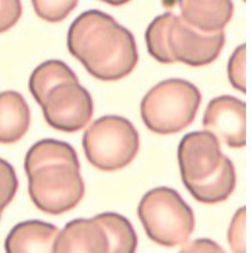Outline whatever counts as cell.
<instances>
[{"instance_id": "cell-1", "label": "cell", "mask_w": 252, "mask_h": 253, "mask_svg": "<svg viewBox=\"0 0 252 253\" xmlns=\"http://www.w3.org/2000/svg\"><path fill=\"white\" fill-rule=\"evenodd\" d=\"M66 44L84 69L102 82L127 77L138 63L132 33L99 10L85 11L72 22Z\"/></svg>"}, {"instance_id": "cell-10", "label": "cell", "mask_w": 252, "mask_h": 253, "mask_svg": "<svg viewBox=\"0 0 252 253\" xmlns=\"http://www.w3.org/2000/svg\"><path fill=\"white\" fill-rule=\"evenodd\" d=\"M108 238L94 218L67 222L54 239L52 253H108Z\"/></svg>"}, {"instance_id": "cell-12", "label": "cell", "mask_w": 252, "mask_h": 253, "mask_svg": "<svg viewBox=\"0 0 252 253\" xmlns=\"http://www.w3.org/2000/svg\"><path fill=\"white\" fill-rule=\"evenodd\" d=\"M59 228L40 220L17 223L5 239L6 253H52Z\"/></svg>"}, {"instance_id": "cell-2", "label": "cell", "mask_w": 252, "mask_h": 253, "mask_svg": "<svg viewBox=\"0 0 252 253\" xmlns=\"http://www.w3.org/2000/svg\"><path fill=\"white\" fill-rule=\"evenodd\" d=\"M28 193L39 210L53 216L75 209L85 193L78 155L72 145L57 139H41L24 159Z\"/></svg>"}, {"instance_id": "cell-15", "label": "cell", "mask_w": 252, "mask_h": 253, "mask_svg": "<svg viewBox=\"0 0 252 253\" xmlns=\"http://www.w3.org/2000/svg\"><path fill=\"white\" fill-rule=\"evenodd\" d=\"M108 238V253H136L138 238L131 222L117 212H102L94 216Z\"/></svg>"}, {"instance_id": "cell-3", "label": "cell", "mask_w": 252, "mask_h": 253, "mask_svg": "<svg viewBox=\"0 0 252 253\" xmlns=\"http://www.w3.org/2000/svg\"><path fill=\"white\" fill-rule=\"evenodd\" d=\"M225 41V32L202 33L172 12L154 18L145 30L148 52L161 64L207 66L216 60Z\"/></svg>"}, {"instance_id": "cell-11", "label": "cell", "mask_w": 252, "mask_h": 253, "mask_svg": "<svg viewBox=\"0 0 252 253\" xmlns=\"http://www.w3.org/2000/svg\"><path fill=\"white\" fill-rule=\"evenodd\" d=\"M181 19L202 33L223 32L233 17L232 0H178Z\"/></svg>"}, {"instance_id": "cell-8", "label": "cell", "mask_w": 252, "mask_h": 253, "mask_svg": "<svg viewBox=\"0 0 252 253\" xmlns=\"http://www.w3.org/2000/svg\"><path fill=\"white\" fill-rule=\"evenodd\" d=\"M220 142L208 131L185 134L178 147V164L184 186L214 175L225 162Z\"/></svg>"}, {"instance_id": "cell-16", "label": "cell", "mask_w": 252, "mask_h": 253, "mask_svg": "<svg viewBox=\"0 0 252 253\" xmlns=\"http://www.w3.org/2000/svg\"><path fill=\"white\" fill-rule=\"evenodd\" d=\"M63 82H78L77 76L61 60H47L36 67L29 78V91L40 103L50 88Z\"/></svg>"}, {"instance_id": "cell-21", "label": "cell", "mask_w": 252, "mask_h": 253, "mask_svg": "<svg viewBox=\"0 0 252 253\" xmlns=\"http://www.w3.org/2000/svg\"><path fill=\"white\" fill-rule=\"evenodd\" d=\"M21 16V0H0V34L15 27Z\"/></svg>"}, {"instance_id": "cell-17", "label": "cell", "mask_w": 252, "mask_h": 253, "mask_svg": "<svg viewBox=\"0 0 252 253\" xmlns=\"http://www.w3.org/2000/svg\"><path fill=\"white\" fill-rule=\"evenodd\" d=\"M80 0H32L35 13L49 23H59L67 18Z\"/></svg>"}, {"instance_id": "cell-14", "label": "cell", "mask_w": 252, "mask_h": 253, "mask_svg": "<svg viewBox=\"0 0 252 253\" xmlns=\"http://www.w3.org/2000/svg\"><path fill=\"white\" fill-rule=\"evenodd\" d=\"M237 174L234 165L226 157L221 168L212 176L197 184L185 185L190 195L202 204H217L227 201L234 192Z\"/></svg>"}, {"instance_id": "cell-7", "label": "cell", "mask_w": 252, "mask_h": 253, "mask_svg": "<svg viewBox=\"0 0 252 253\" xmlns=\"http://www.w3.org/2000/svg\"><path fill=\"white\" fill-rule=\"evenodd\" d=\"M40 107L50 127L65 133L83 130L94 114L91 95L78 82H63L50 88Z\"/></svg>"}, {"instance_id": "cell-23", "label": "cell", "mask_w": 252, "mask_h": 253, "mask_svg": "<svg viewBox=\"0 0 252 253\" xmlns=\"http://www.w3.org/2000/svg\"><path fill=\"white\" fill-rule=\"evenodd\" d=\"M101 1L106 2V4L112 5V6H122V5L127 4L131 0H101Z\"/></svg>"}, {"instance_id": "cell-5", "label": "cell", "mask_w": 252, "mask_h": 253, "mask_svg": "<svg viewBox=\"0 0 252 253\" xmlns=\"http://www.w3.org/2000/svg\"><path fill=\"white\" fill-rule=\"evenodd\" d=\"M137 213L148 238L165 247L187 243L196 226L193 210L175 190L161 186L142 197Z\"/></svg>"}, {"instance_id": "cell-13", "label": "cell", "mask_w": 252, "mask_h": 253, "mask_svg": "<svg viewBox=\"0 0 252 253\" xmlns=\"http://www.w3.org/2000/svg\"><path fill=\"white\" fill-rule=\"evenodd\" d=\"M30 108L23 95L13 90L0 92V144H15L30 127Z\"/></svg>"}, {"instance_id": "cell-24", "label": "cell", "mask_w": 252, "mask_h": 253, "mask_svg": "<svg viewBox=\"0 0 252 253\" xmlns=\"http://www.w3.org/2000/svg\"><path fill=\"white\" fill-rule=\"evenodd\" d=\"M0 220H1V215H0Z\"/></svg>"}, {"instance_id": "cell-20", "label": "cell", "mask_w": 252, "mask_h": 253, "mask_svg": "<svg viewBox=\"0 0 252 253\" xmlns=\"http://www.w3.org/2000/svg\"><path fill=\"white\" fill-rule=\"evenodd\" d=\"M246 208L242 207L232 217L227 232L229 247L233 253H246Z\"/></svg>"}, {"instance_id": "cell-19", "label": "cell", "mask_w": 252, "mask_h": 253, "mask_svg": "<svg viewBox=\"0 0 252 253\" xmlns=\"http://www.w3.org/2000/svg\"><path fill=\"white\" fill-rule=\"evenodd\" d=\"M227 74L231 85L235 90L246 92V44L243 43L234 50L227 65Z\"/></svg>"}, {"instance_id": "cell-9", "label": "cell", "mask_w": 252, "mask_h": 253, "mask_svg": "<svg viewBox=\"0 0 252 253\" xmlns=\"http://www.w3.org/2000/svg\"><path fill=\"white\" fill-rule=\"evenodd\" d=\"M203 127L227 147L244 148L246 145L245 102L229 95L214 97L204 112Z\"/></svg>"}, {"instance_id": "cell-6", "label": "cell", "mask_w": 252, "mask_h": 253, "mask_svg": "<svg viewBox=\"0 0 252 253\" xmlns=\"http://www.w3.org/2000/svg\"><path fill=\"white\" fill-rule=\"evenodd\" d=\"M82 145L92 167L102 171H116L133 161L141 140L130 120L120 115H105L86 128Z\"/></svg>"}, {"instance_id": "cell-22", "label": "cell", "mask_w": 252, "mask_h": 253, "mask_svg": "<svg viewBox=\"0 0 252 253\" xmlns=\"http://www.w3.org/2000/svg\"><path fill=\"white\" fill-rule=\"evenodd\" d=\"M178 253H226V251L214 240L203 238L185 243Z\"/></svg>"}, {"instance_id": "cell-18", "label": "cell", "mask_w": 252, "mask_h": 253, "mask_svg": "<svg viewBox=\"0 0 252 253\" xmlns=\"http://www.w3.org/2000/svg\"><path fill=\"white\" fill-rule=\"evenodd\" d=\"M18 186L15 168L4 159H0V215L13 201Z\"/></svg>"}, {"instance_id": "cell-4", "label": "cell", "mask_w": 252, "mask_h": 253, "mask_svg": "<svg viewBox=\"0 0 252 253\" xmlns=\"http://www.w3.org/2000/svg\"><path fill=\"white\" fill-rule=\"evenodd\" d=\"M201 102L200 89L189 81L180 78L162 81L143 97L142 120L154 133H178L193 123Z\"/></svg>"}]
</instances>
